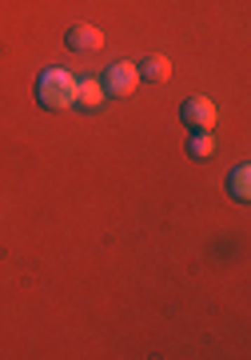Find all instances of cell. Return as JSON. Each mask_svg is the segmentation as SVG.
Segmentation results:
<instances>
[{"label":"cell","instance_id":"cell-5","mask_svg":"<svg viewBox=\"0 0 251 360\" xmlns=\"http://www.w3.org/2000/svg\"><path fill=\"white\" fill-rule=\"evenodd\" d=\"M104 84H100V77H84V80H76V104L84 108V112H96L104 104Z\"/></svg>","mask_w":251,"mask_h":360},{"label":"cell","instance_id":"cell-7","mask_svg":"<svg viewBox=\"0 0 251 360\" xmlns=\"http://www.w3.org/2000/svg\"><path fill=\"white\" fill-rule=\"evenodd\" d=\"M227 193L236 196V200H251V165H239L227 176Z\"/></svg>","mask_w":251,"mask_h":360},{"label":"cell","instance_id":"cell-3","mask_svg":"<svg viewBox=\"0 0 251 360\" xmlns=\"http://www.w3.org/2000/svg\"><path fill=\"white\" fill-rule=\"evenodd\" d=\"M179 116H184V124L196 129V132H212L215 129V104L208 101V96H191V101H184Z\"/></svg>","mask_w":251,"mask_h":360},{"label":"cell","instance_id":"cell-8","mask_svg":"<svg viewBox=\"0 0 251 360\" xmlns=\"http://www.w3.org/2000/svg\"><path fill=\"white\" fill-rule=\"evenodd\" d=\"M188 153L196 156V160H208V156L215 153V136H212V132H191Z\"/></svg>","mask_w":251,"mask_h":360},{"label":"cell","instance_id":"cell-1","mask_svg":"<svg viewBox=\"0 0 251 360\" xmlns=\"http://www.w3.org/2000/svg\"><path fill=\"white\" fill-rule=\"evenodd\" d=\"M36 101L44 108H68V104H76V77L68 68H44L36 77Z\"/></svg>","mask_w":251,"mask_h":360},{"label":"cell","instance_id":"cell-6","mask_svg":"<svg viewBox=\"0 0 251 360\" xmlns=\"http://www.w3.org/2000/svg\"><path fill=\"white\" fill-rule=\"evenodd\" d=\"M140 77L151 80V84H163V80L172 77V60H168V56H148V60L140 65Z\"/></svg>","mask_w":251,"mask_h":360},{"label":"cell","instance_id":"cell-4","mask_svg":"<svg viewBox=\"0 0 251 360\" xmlns=\"http://www.w3.org/2000/svg\"><path fill=\"white\" fill-rule=\"evenodd\" d=\"M64 40H68V49L72 52H96L104 44V32L96 25H72Z\"/></svg>","mask_w":251,"mask_h":360},{"label":"cell","instance_id":"cell-2","mask_svg":"<svg viewBox=\"0 0 251 360\" xmlns=\"http://www.w3.org/2000/svg\"><path fill=\"white\" fill-rule=\"evenodd\" d=\"M104 92L108 96H132L140 84V65H132V60H120V65H112L108 72H104Z\"/></svg>","mask_w":251,"mask_h":360}]
</instances>
